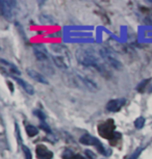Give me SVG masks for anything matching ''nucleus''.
<instances>
[{
  "label": "nucleus",
  "mask_w": 152,
  "mask_h": 159,
  "mask_svg": "<svg viewBox=\"0 0 152 159\" xmlns=\"http://www.w3.org/2000/svg\"><path fill=\"white\" fill-rule=\"evenodd\" d=\"M76 59L78 61L79 64L85 66V68L97 71L98 73L102 74L104 76L107 74L106 69L104 67V65L101 62L100 58L90 50L78 49L76 51Z\"/></svg>",
  "instance_id": "nucleus-1"
},
{
  "label": "nucleus",
  "mask_w": 152,
  "mask_h": 159,
  "mask_svg": "<svg viewBox=\"0 0 152 159\" xmlns=\"http://www.w3.org/2000/svg\"><path fill=\"white\" fill-rule=\"evenodd\" d=\"M98 133L101 137L105 139H108L109 142L114 139L116 132H115V129H116V125H115V122L114 120L109 119V120H106L105 122H102L98 125Z\"/></svg>",
  "instance_id": "nucleus-2"
},
{
  "label": "nucleus",
  "mask_w": 152,
  "mask_h": 159,
  "mask_svg": "<svg viewBox=\"0 0 152 159\" xmlns=\"http://www.w3.org/2000/svg\"><path fill=\"white\" fill-rule=\"evenodd\" d=\"M99 53L101 55V58H102L107 65L111 66V67L117 69V70H121V69L123 68L122 62L117 58V56H116V54L111 49L102 47V48H100Z\"/></svg>",
  "instance_id": "nucleus-3"
},
{
  "label": "nucleus",
  "mask_w": 152,
  "mask_h": 159,
  "mask_svg": "<svg viewBox=\"0 0 152 159\" xmlns=\"http://www.w3.org/2000/svg\"><path fill=\"white\" fill-rule=\"evenodd\" d=\"M34 52H35V57H37V59L41 62H45V64H47V62L49 61L50 57H51V55L49 54L48 50L46 49L43 44L35 45Z\"/></svg>",
  "instance_id": "nucleus-4"
},
{
  "label": "nucleus",
  "mask_w": 152,
  "mask_h": 159,
  "mask_svg": "<svg viewBox=\"0 0 152 159\" xmlns=\"http://www.w3.org/2000/svg\"><path fill=\"white\" fill-rule=\"evenodd\" d=\"M79 142L83 143V145H88V146H96L97 147V150L99 151L101 154H105V151H104V148L102 146V143H100L99 139H97L96 137L92 136V135H89V134H85L80 137Z\"/></svg>",
  "instance_id": "nucleus-5"
},
{
  "label": "nucleus",
  "mask_w": 152,
  "mask_h": 159,
  "mask_svg": "<svg viewBox=\"0 0 152 159\" xmlns=\"http://www.w3.org/2000/svg\"><path fill=\"white\" fill-rule=\"evenodd\" d=\"M1 5V13L7 20H12L13 18V10L17 7L15 1H0Z\"/></svg>",
  "instance_id": "nucleus-6"
},
{
  "label": "nucleus",
  "mask_w": 152,
  "mask_h": 159,
  "mask_svg": "<svg viewBox=\"0 0 152 159\" xmlns=\"http://www.w3.org/2000/svg\"><path fill=\"white\" fill-rule=\"evenodd\" d=\"M76 77L78 78V80L82 83L83 86H85V89H88L89 91H91V92L99 91V86L97 85V83L94 82L93 80L90 79L89 77H86V76H85V75H81L79 73L76 74Z\"/></svg>",
  "instance_id": "nucleus-7"
},
{
  "label": "nucleus",
  "mask_w": 152,
  "mask_h": 159,
  "mask_svg": "<svg viewBox=\"0 0 152 159\" xmlns=\"http://www.w3.org/2000/svg\"><path fill=\"white\" fill-rule=\"evenodd\" d=\"M125 103H126L125 98L114 99V100H111L106 104V108L107 110H109V111H112V112H117L124 106Z\"/></svg>",
  "instance_id": "nucleus-8"
},
{
  "label": "nucleus",
  "mask_w": 152,
  "mask_h": 159,
  "mask_svg": "<svg viewBox=\"0 0 152 159\" xmlns=\"http://www.w3.org/2000/svg\"><path fill=\"white\" fill-rule=\"evenodd\" d=\"M35 154L39 159H51L53 157V153L49 151L45 146L39 145L35 149Z\"/></svg>",
  "instance_id": "nucleus-9"
},
{
  "label": "nucleus",
  "mask_w": 152,
  "mask_h": 159,
  "mask_svg": "<svg viewBox=\"0 0 152 159\" xmlns=\"http://www.w3.org/2000/svg\"><path fill=\"white\" fill-rule=\"evenodd\" d=\"M26 71H27V74L29 75V77H31L32 79L35 80V81H38L40 83H44V84H48L49 83L48 80H47L41 73H38L37 71L32 70V69H27Z\"/></svg>",
  "instance_id": "nucleus-10"
},
{
  "label": "nucleus",
  "mask_w": 152,
  "mask_h": 159,
  "mask_svg": "<svg viewBox=\"0 0 152 159\" xmlns=\"http://www.w3.org/2000/svg\"><path fill=\"white\" fill-rule=\"evenodd\" d=\"M14 78H15V80H16V81L19 83V84L22 86L23 89H25V92L27 93V94H29V95H34L35 94V89L32 88V86L29 84V83L24 81V80L20 79V78H17V77H14Z\"/></svg>",
  "instance_id": "nucleus-11"
},
{
  "label": "nucleus",
  "mask_w": 152,
  "mask_h": 159,
  "mask_svg": "<svg viewBox=\"0 0 152 159\" xmlns=\"http://www.w3.org/2000/svg\"><path fill=\"white\" fill-rule=\"evenodd\" d=\"M1 65H2V68H7V71L10 72V73H14V74H20V71L18 70V68L16 67L15 65L11 64V62H8L7 61H4L3 58H1Z\"/></svg>",
  "instance_id": "nucleus-12"
},
{
  "label": "nucleus",
  "mask_w": 152,
  "mask_h": 159,
  "mask_svg": "<svg viewBox=\"0 0 152 159\" xmlns=\"http://www.w3.org/2000/svg\"><path fill=\"white\" fill-rule=\"evenodd\" d=\"M26 132H27L28 136L34 137V136H35V135H38L39 130H38V128H35V126L28 125L27 127H26Z\"/></svg>",
  "instance_id": "nucleus-13"
},
{
  "label": "nucleus",
  "mask_w": 152,
  "mask_h": 159,
  "mask_svg": "<svg viewBox=\"0 0 152 159\" xmlns=\"http://www.w3.org/2000/svg\"><path fill=\"white\" fill-rule=\"evenodd\" d=\"M144 125H145V119L143 118V116H140V118H138V119L136 120V122H135L136 128L142 129L143 127H144Z\"/></svg>",
  "instance_id": "nucleus-14"
},
{
  "label": "nucleus",
  "mask_w": 152,
  "mask_h": 159,
  "mask_svg": "<svg viewBox=\"0 0 152 159\" xmlns=\"http://www.w3.org/2000/svg\"><path fill=\"white\" fill-rule=\"evenodd\" d=\"M74 156L75 155H74V153L70 149H67L66 151L62 153V158L64 159H73Z\"/></svg>",
  "instance_id": "nucleus-15"
},
{
  "label": "nucleus",
  "mask_w": 152,
  "mask_h": 159,
  "mask_svg": "<svg viewBox=\"0 0 152 159\" xmlns=\"http://www.w3.org/2000/svg\"><path fill=\"white\" fill-rule=\"evenodd\" d=\"M34 113H35V115L37 116H39V118H40L41 122H45V115H44V113L42 112L41 110H35Z\"/></svg>",
  "instance_id": "nucleus-16"
},
{
  "label": "nucleus",
  "mask_w": 152,
  "mask_h": 159,
  "mask_svg": "<svg viewBox=\"0 0 152 159\" xmlns=\"http://www.w3.org/2000/svg\"><path fill=\"white\" fill-rule=\"evenodd\" d=\"M23 151H24V154H25L26 159H31V158H32V157H31V152L29 151V149H28L26 146L23 147Z\"/></svg>",
  "instance_id": "nucleus-17"
},
{
  "label": "nucleus",
  "mask_w": 152,
  "mask_h": 159,
  "mask_svg": "<svg viewBox=\"0 0 152 159\" xmlns=\"http://www.w3.org/2000/svg\"><path fill=\"white\" fill-rule=\"evenodd\" d=\"M148 82H149V80H144V81H143V83H140V85L138 86V91L139 92H142L143 89H145V86L148 84Z\"/></svg>",
  "instance_id": "nucleus-18"
},
{
  "label": "nucleus",
  "mask_w": 152,
  "mask_h": 159,
  "mask_svg": "<svg viewBox=\"0 0 152 159\" xmlns=\"http://www.w3.org/2000/svg\"><path fill=\"white\" fill-rule=\"evenodd\" d=\"M142 150H143V148H139V149L136 151L135 154H132V155H131V157H130L129 159H136V158H138V156L140 155V153L142 152Z\"/></svg>",
  "instance_id": "nucleus-19"
},
{
  "label": "nucleus",
  "mask_w": 152,
  "mask_h": 159,
  "mask_svg": "<svg viewBox=\"0 0 152 159\" xmlns=\"http://www.w3.org/2000/svg\"><path fill=\"white\" fill-rule=\"evenodd\" d=\"M41 127H42V129H44V130H45L46 132H48V133L51 132V130L49 129V127L47 126V124H46L45 122H41Z\"/></svg>",
  "instance_id": "nucleus-20"
},
{
  "label": "nucleus",
  "mask_w": 152,
  "mask_h": 159,
  "mask_svg": "<svg viewBox=\"0 0 152 159\" xmlns=\"http://www.w3.org/2000/svg\"><path fill=\"white\" fill-rule=\"evenodd\" d=\"M85 155H88V157L90 159H96V156H95V154L92 151H90V150H86L85 151Z\"/></svg>",
  "instance_id": "nucleus-21"
},
{
  "label": "nucleus",
  "mask_w": 152,
  "mask_h": 159,
  "mask_svg": "<svg viewBox=\"0 0 152 159\" xmlns=\"http://www.w3.org/2000/svg\"><path fill=\"white\" fill-rule=\"evenodd\" d=\"M73 159H85V158H83L82 156H80V155H75Z\"/></svg>",
  "instance_id": "nucleus-22"
}]
</instances>
